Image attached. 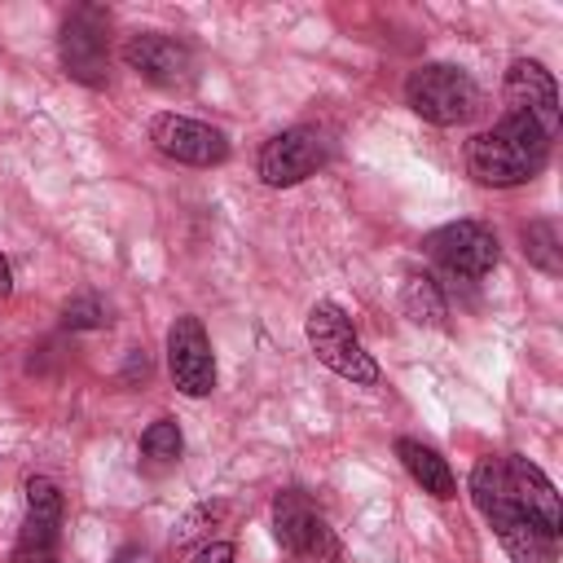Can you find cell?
I'll list each match as a JSON object with an SVG mask.
<instances>
[{"label":"cell","instance_id":"1","mask_svg":"<svg viewBox=\"0 0 563 563\" xmlns=\"http://www.w3.org/2000/svg\"><path fill=\"white\" fill-rule=\"evenodd\" d=\"M506 114L466 141V172L488 189L528 185L559 136V88L532 57H515L501 79Z\"/></svg>","mask_w":563,"mask_h":563},{"label":"cell","instance_id":"2","mask_svg":"<svg viewBox=\"0 0 563 563\" xmlns=\"http://www.w3.org/2000/svg\"><path fill=\"white\" fill-rule=\"evenodd\" d=\"M471 497H475L479 515L488 519V528L497 532L501 550H506L515 563H554V559H559V537L541 532V528L519 510L501 457H479V462H475V471H471Z\"/></svg>","mask_w":563,"mask_h":563},{"label":"cell","instance_id":"3","mask_svg":"<svg viewBox=\"0 0 563 563\" xmlns=\"http://www.w3.org/2000/svg\"><path fill=\"white\" fill-rule=\"evenodd\" d=\"M405 106L435 128H457L479 114V84L453 62H422L405 75Z\"/></svg>","mask_w":563,"mask_h":563},{"label":"cell","instance_id":"4","mask_svg":"<svg viewBox=\"0 0 563 563\" xmlns=\"http://www.w3.org/2000/svg\"><path fill=\"white\" fill-rule=\"evenodd\" d=\"M303 330H308L312 356H317L330 374H339V378H347V383H356V387H374V383H378V361L365 352L361 334L352 330V321H347V312H343L339 303H330V299L312 303Z\"/></svg>","mask_w":563,"mask_h":563},{"label":"cell","instance_id":"5","mask_svg":"<svg viewBox=\"0 0 563 563\" xmlns=\"http://www.w3.org/2000/svg\"><path fill=\"white\" fill-rule=\"evenodd\" d=\"M57 57H62V70L75 84L101 88L106 75H110V13L101 4H75L62 18Z\"/></svg>","mask_w":563,"mask_h":563},{"label":"cell","instance_id":"6","mask_svg":"<svg viewBox=\"0 0 563 563\" xmlns=\"http://www.w3.org/2000/svg\"><path fill=\"white\" fill-rule=\"evenodd\" d=\"M427 255L449 273V277H462V282H479L497 268L501 260V246H497V233L479 220H449L440 224L431 238H427Z\"/></svg>","mask_w":563,"mask_h":563},{"label":"cell","instance_id":"7","mask_svg":"<svg viewBox=\"0 0 563 563\" xmlns=\"http://www.w3.org/2000/svg\"><path fill=\"white\" fill-rule=\"evenodd\" d=\"M26 515L13 541V563H62L57 559V528H62V488L48 475H31L22 484Z\"/></svg>","mask_w":563,"mask_h":563},{"label":"cell","instance_id":"8","mask_svg":"<svg viewBox=\"0 0 563 563\" xmlns=\"http://www.w3.org/2000/svg\"><path fill=\"white\" fill-rule=\"evenodd\" d=\"M273 537L282 541V550H290L295 559H334V532L325 523V515L312 506L308 493L286 488L273 497Z\"/></svg>","mask_w":563,"mask_h":563},{"label":"cell","instance_id":"9","mask_svg":"<svg viewBox=\"0 0 563 563\" xmlns=\"http://www.w3.org/2000/svg\"><path fill=\"white\" fill-rule=\"evenodd\" d=\"M325 154H330V145H325V136L317 128H308V123L286 128V132L264 141V150H260V180L268 189H290V185L308 180L325 163Z\"/></svg>","mask_w":563,"mask_h":563},{"label":"cell","instance_id":"10","mask_svg":"<svg viewBox=\"0 0 563 563\" xmlns=\"http://www.w3.org/2000/svg\"><path fill=\"white\" fill-rule=\"evenodd\" d=\"M150 141L163 158L185 163V167H216L229 158V136L202 119H189V114H154Z\"/></svg>","mask_w":563,"mask_h":563},{"label":"cell","instance_id":"11","mask_svg":"<svg viewBox=\"0 0 563 563\" xmlns=\"http://www.w3.org/2000/svg\"><path fill=\"white\" fill-rule=\"evenodd\" d=\"M167 369H172V383L176 391L185 396H211L216 391V352H211V339L202 330L198 317H176L172 330H167Z\"/></svg>","mask_w":563,"mask_h":563},{"label":"cell","instance_id":"12","mask_svg":"<svg viewBox=\"0 0 563 563\" xmlns=\"http://www.w3.org/2000/svg\"><path fill=\"white\" fill-rule=\"evenodd\" d=\"M123 62H128V70H136L154 88H185L194 79V53L176 35H163V31L128 35Z\"/></svg>","mask_w":563,"mask_h":563},{"label":"cell","instance_id":"13","mask_svg":"<svg viewBox=\"0 0 563 563\" xmlns=\"http://www.w3.org/2000/svg\"><path fill=\"white\" fill-rule=\"evenodd\" d=\"M501 462H506V475H510V488H515L519 510H523L541 532L559 537V528H563V506H559V493H554L550 475H545L537 462L519 457V453H501Z\"/></svg>","mask_w":563,"mask_h":563},{"label":"cell","instance_id":"14","mask_svg":"<svg viewBox=\"0 0 563 563\" xmlns=\"http://www.w3.org/2000/svg\"><path fill=\"white\" fill-rule=\"evenodd\" d=\"M396 457L405 462V471L413 475V484H422V493H431V497H440V501L457 497V475H453V466H449L431 444H422V440H413V435H400V440H396Z\"/></svg>","mask_w":563,"mask_h":563},{"label":"cell","instance_id":"15","mask_svg":"<svg viewBox=\"0 0 563 563\" xmlns=\"http://www.w3.org/2000/svg\"><path fill=\"white\" fill-rule=\"evenodd\" d=\"M400 308L413 325H427V330H440L444 317H449V303H444V290L431 273L422 268H409L405 282H400Z\"/></svg>","mask_w":563,"mask_h":563},{"label":"cell","instance_id":"16","mask_svg":"<svg viewBox=\"0 0 563 563\" xmlns=\"http://www.w3.org/2000/svg\"><path fill=\"white\" fill-rule=\"evenodd\" d=\"M180 449H185V435L176 427V418H154L145 431H141V466L145 471H167L180 462Z\"/></svg>","mask_w":563,"mask_h":563},{"label":"cell","instance_id":"17","mask_svg":"<svg viewBox=\"0 0 563 563\" xmlns=\"http://www.w3.org/2000/svg\"><path fill=\"white\" fill-rule=\"evenodd\" d=\"M523 255L528 264H537L541 273H563V251H559V229L550 220H532L523 224Z\"/></svg>","mask_w":563,"mask_h":563},{"label":"cell","instance_id":"18","mask_svg":"<svg viewBox=\"0 0 563 563\" xmlns=\"http://www.w3.org/2000/svg\"><path fill=\"white\" fill-rule=\"evenodd\" d=\"M106 321L110 317H106V308H101L97 295H75V299L62 303V325L66 330H101Z\"/></svg>","mask_w":563,"mask_h":563},{"label":"cell","instance_id":"19","mask_svg":"<svg viewBox=\"0 0 563 563\" xmlns=\"http://www.w3.org/2000/svg\"><path fill=\"white\" fill-rule=\"evenodd\" d=\"M185 563H233V545H229V541H207V545H198Z\"/></svg>","mask_w":563,"mask_h":563},{"label":"cell","instance_id":"20","mask_svg":"<svg viewBox=\"0 0 563 563\" xmlns=\"http://www.w3.org/2000/svg\"><path fill=\"white\" fill-rule=\"evenodd\" d=\"M110 563H154V554H150V550H141V545H123Z\"/></svg>","mask_w":563,"mask_h":563},{"label":"cell","instance_id":"21","mask_svg":"<svg viewBox=\"0 0 563 563\" xmlns=\"http://www.w3.org/2000/svg\"><path fill=\"white\" fill-rule=\"evenodd\" d=\"M9 290H13V273H9V260L0 255V299H9Z\"/></svg>","mask_w":563,"mask_h":563}]
</instances>
